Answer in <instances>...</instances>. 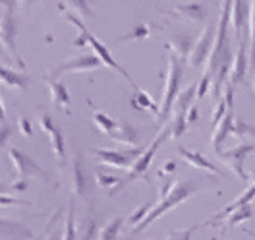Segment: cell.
I'll list each match as a JSON object with an SVG mask.
<instances>
[{
	"mask_svg": "<svg viewBox=\"0 0 255 240\" xmlns=\"http://www.w3.org/2000/svg\"><path fill=\"white\" fill-rule=\"evenodd\" d=\"M228 25H230V2L221 4V17L217 23L215 45L205 62V74L211 76V91L213 103L221 101L224 93V83H228L230 68H232V54H230V39H228Z\"/></svg>",
	"mask_w": 255,
	"mask_h": 240,
	"instance_id": "cell-1",
	"label": "cell"
},
{
	"mask_svg": "<svg viewBox=\"0 0 255 240\" xmlns=\"http://www.w3.org/2000/svg\"><path fill=\"white\" fill-rule=\"evenodd\" d=\"M60 240H78V231H76V211H74V202L70 200L66 217H64L62 227V239Z\"/></svg>",
	"mask_w": 255,
	"mask_h": 240,
	"instance_id": "cell-27",
	"label": "cell"
},
{
	"mask_svg": "<svg viewBox=\"0 0 255 240\" xmlns=\"http://www.w3.org/2000/svg\"><path fill=\"white\" fill-rule=\"evenodd\" d=\"M151 209H153V204H151V202H145L141 208H137L131 215H129V217H128V223L135 229V227H137V225L141 223L145 217L149 215V211H151Z\"/></svg>",
	"mask_w": 255,
	"mask_h": 240,
	"instance_id": "cell-36",
	"label": "cell"
},
{
	"mask_svg": "<svg viewBox=\"0 0 255 240\" xmlns=\"http://www.w3.org/2000/svg\"><path fill=\"white\" fill-rule=\"evenodd\" d=\"M151 35V27L147 25V23H139V25H135L133 29H129L126 35H122L120 39H118V43L120 41H135V39H145V37H149Z\"/></svg>",
	"mask_w": 255,
	"mask_h": 240,
	"instance_id": "cell-35",
	"label": "cell"
},
{
	"mask_svg": "<svg viewBox=\"0 0 255 240\" xmlns=\"http://www.w3.org/2000/svg\"><path fill=\"white\" fill-rule=\"evenodd\" d=\"M197 190H199V184L193 182V180H176L174 184H172V188H170V192L166 194L164 198H160L159 204L153 206V209L149 211V215H147L143 221L133 229V233H141V231H145L149 225L155 223V221H157L159 217H162L166 211H170V209L178 208L180 204L188 202Z\"/></svg>",
	"mask_w": 255,
	"mask_h": 240,
	"instance_id": "cell-2",
	"label": "cell"
},
{
	"mask_svg": "<svg viewBox=\"0 0 255 240\" xmlns=\"http://www.w3.org/2000/svg\"><path fill=\"white\" fill-rule=\"evenodd\" d=\"M197 114H199V107H197V105H193L190 111H188V114H186V118H188V124H193V122L197 120Z\"/></svg>",
	"mask_w": 255,
	"mask_h": 240,
	"instance_id": "cell-47",
	"label": "cell"
},
{
	"mask_svg": "<svg viewBox=\"0 0 255 240\" xmlns=\"http://www.w3.org/2000/svg\"><path fill=\"white\" fill-rule=\"evenodd\" d=\"M195 101H197V81L190 83L184 91L178 93L172 111H174V114H188V111L195 105Z\"/></svg>",
	"mask_w": 255,
	"mask_h": 240,
	"instance_id": "cell-23",
	"label": "cell"
},
{
	"mask_svg": "<svg viewBox=\"0 0 255 240\" xmlns=\"http://www.w3.org/2000/svg\"><path fill=\"white\" fill-rule=\"evenodd\" d=\"M95 180H97V186H99V188H111V186H114V184H116V186L120 184V178H118V176L107 175V173H103V171H97Z\"/></svg>",
	"mask_w": 255,
	"mask_h": 240,
	"instance_id": "cell-39",
	"label": "cell"
},
{
	"mask_svg": "<svg viewBox=\"0 0 255 240\" xmlns=\"http://www.w3.org/2000/svg\"><path fill=\"white\" fill-rule=\"evenodd\" d=\"M168 124H170V138L178 140L188 130V118H186V114H174Z\"/></svg>",
	"mask_w": 255,
	"mask_h": 240,
	"instance_id": "cell-34",
	"label": "cell"
},
{
	"mask_svg": "<svg viewBox=\"0 0 255 240\" xmlns=\"http://www.w3.org/2000/svg\"><path fill=\"white\" fill-rule=\"evenodd\" d=\"M246 19L250 21V4L244 2H232L230 4V25L240 39L244 41V29H246Z\"/></svg>",
	"mask_w": 255,
	"mask_h": 240,
	"instance_id": "cell-20",
	"label": "cell"
},
{
	"mask_svg": "<svg viewBox=\"0 0 255 240\" xmlns=\"http://www.w3.org/2000/svg\"><path fill=\"white\" fill-rule=\"evenodd\" d=\"M178 153L184 157V161H188L191 167H195L199 171H205V173H211V175H221V171L205 155H201L197 151H191V149H186V147H178Z\"/></svg>",
	"mask_w": 255,
	"mask_h": 240,
	"instance_id": "cell-22",
	"label": "cell"
},
{
	"mask_svg": "<svg viewBox=\"0 0 255 240\" xmlns=\"http://www.w3.org/2000/svg\"><path fill=\"white\" fill-rule=\"evenodd\" d=\"M10 136H12V124L2 122V124H0V149L6 145V142L10 140Z\"/></svg>",
	"mask_w": 255,
	"mask_h": 240,
	"instance_id": "cell-43",
	"label": "cell"
},
{
	"mask_svg": "<svg viewBox=\"0 0 255 240\" xmlns=\"http://www.w3.org/2000/svg\"><path fill=\"white\" fill-rule=\"evenodd\" d=\"M232 134H234V136H238V138L254 136V134H255V126H254V124H248V122H242V120H234Z\"/></svg>",
	"mask_w": 255,
	"mask_h": 240,
	"instance_id": "cell-40",
	"label": "cell"
},
{
	"mask_svg": "<svg viewBox=\"0 0 255 240\" xmlns=\"http://www.w3.org/2000/svg\"><path fill=\"white\" fill-rule=\"evenodd\" d=\"M252 215H254V209H252V206H246V208H240L236 209L234 213H230L224 221H221L219 225H223L224 229L226 227H236V225L244 223V221H248V219H252Z\"/></svg>",
	"mask_w": 255,
	"mask_h": 240,
	"instance_id": "cell-29",
	"label": "cell"
},
{
	"mask_svg": "<svg viewBox=\"0 0 255 240\" xmlns=\"http://www.w3.org/2000/svg\"><path fill=\"white\" fill-rule=\"evenodd\" d=\"M254 93H255V76H254Z\"/></svg>",
	"mask_w": 255,
	"mask_h": 240,
	"instance_id": "cell-51",
	"label": "cell"
},
{
	"mask_svg": "<svg viewBox=\"0 0 255 240\" xmlns=\"http://www.w3.org/2000/svg\"><path fill=\"white\" fill-rule=\"evenodd\" d=\"M172 14L180 17H186L195 23H207V10L203 4L197 2H184V4H176L172 8Z\"/></svg>",
	"mask_w": 255,
	"mask_h": 240,
	"instance_id": "cell-21",
	"label": "cell"
},
{
	"mask_svg": "<svg viewBox=\"0 0 255 240\" xmlns=\"http://www.w3.org/2000/svg\"><path fill=\"white\" fill-rule=\"evenodd\" d=\"M176 171V161L174 159H168L162 167H160V175H172Z\"/></svg>",
	"mask_w": 255,
	"mask_h": 240,
	"instance_id": "cell-46",
	"label": "cell"
},
{
	"mask_svg": "<svg viewBox=\"0 0 255 240\" xmlns=\"http://www.w3.org/2000/svg\"><path fill=\"white\" fill-rule=\"evenodd\" d=\"M50 240H58V237H52V239H50Z\"/></svg>",
	"mask_w": 255,
	"mask_h": 240,
	"instance_id": "cell-52",
	"label": "cell"
},
{
	"mask_svg": "<svg viewBox=\"0 0 255 240\" xmlns=\"http://www.w3.org/2000/svg\"><path fill=\"white\" fill-rule=\"evenodd\" d=\"M143 153V149H129V151H118V149H93V157L101 163H107L116 169H129L135 159Z\"/></svg>",
	"mask_w": 255,
	"mask_h": 240,
	"instance_id": "cell-12",
	"label": "cell"
},
{
	"mask_svg": "<svg viewBox=\"0 0 255 240\" xmlns=\"http://www.w3.org/2000/svg\"><path fill=\"white\" fill-rule=\"evenodd\" d=\"M0 60H2V62H12V56L6 52V48L2 45V39H0Z\"/></svg>",
	"mask_w": 255,
	"mask_h": 240,
	"instance_id": "cell-48",
	"label": "cell"
},
{
	"mask_svg": "<svg viewBox=\"0 0 255 240\" xmlns=\"http://www.w3.org/2000/svg\"><path fill=\"white\" fill-rule=\"evenodd\" d=\"M248 27H250V70L255 68V2L250 4V21H248Z\"/></svg>",
	"mask_w": 255,
	"mask_h": 240,
	"instance_id": "cell-32",
	"label": "cell"
},
{
	"mask_svg": "<svg viewBox=\"0 0 255 240\" xmlns=\"http://www.w3.org/2000/svg\"><path fill=\"white\" fill-rule=\"evenodd\" d=\"M93 124H95L103 134H107V136L111 138L112 134H114V130H116V126H118V120H114L111 114L101 112L95 109V111H93Z\"/></svg>",
	"mask_w": 255,
	"mask_h": 240,
	"instance_id": "cell-28",
	"label": "cell"
},
{
	"mask_svg": "<svg viewBox=\"0 0 255 240\" xmlns=\"http://www.w3.org/2000/svg\"><path fill=\"white\" fill-rule=\"evenodd\" d=\"M4 118H6V114H4V105H2V99H0V124L6 122Z\"/></svg>",
	"mask_w": 255,
	"mask_h": 240,
	"instance_id": "cell-49",
	"label": "cell"
},
{
	"mask_svg": "<svg viewBox=\"0 0 255 240\" xmlns=\"http://www.w3.org/2000/svg\"><path fill=\"white\" fill-rule=\"evenodd\" d=\"M0 83H4L6 87H12V89H25L29 85V76L16 72L8 66H0Z\"/></svg>",
	"mask_w": 255,
	"mask_h": 240,
	"instance_id": "cell-25",
	"label": "cell"
},
{
	"mask_svg": "<svg viewBox=\"0 0 255 240\" xmlns=\"http://www.w3.org/2000/svg\"><path fill=\"white\" fill-rule=\"evenodd\" d=\"M248 178L252 180V184H255V169H254V171H250V175H248Z\"/></svg>",
	"mask_w": 255,
	"mask_h": 240,
	"instance_id": "cell-50",
	"label": "cell"
},
{
	"mask_svg": "<svg viewBox=\"0 0 255 240\" xmlns=\"http://www.w3.org/2000/svg\"><path fill=\"white\" fill-rule=\"evenodd\" d=\"M78 231V240H93L97 235V219L95 217H83L80 225L76 227Z\"/></svg>",
	"mask_w": 255,
	"mask_h": 240,
	"instance_id": "cell-30",
	"label": "cell"
},
{
	"mask_svg": "<svg viewBox=\"0 0 255 240\" xmlns=\"http://www.w3.org/2000/svg\"><path fill=\"white\" fill-rule=\"evenodd\" d=\"M211 83H213V81H211V76L203 72L201 80L197 81V101H199V99H203V97L207 95L209 89H211Z\"/></svg>",
	"mask_w": 255,
	"mask_h": 240,
	"instance_id": "cell-41",
	"label": "cell"
},
{
	"mask_svg": "<svg viewBox=\"0 0 255 240\" xmlns=\"http://www.w3.org/2000/svg\"><path fill=\"white\" fill-rule=\"evenodd\" d=\"M182 78H184V66L182 60L168 54L166 58V83H164V91H162V101H160V114L159 120H166L172 112L174 101L178 93H180V85H182Z\"/></svg>",
	"mask_w": 255,
	"mask_h": 240,
	"instance_id": "cell-3",
	"label": "cell"
},
{
	"mask_svg": "<svg viewBox=\"0 0 255 240\" xmlns=\"http://www.w3.org/2000/svg\"><path fill=\"white\" fill-rule=\"evenodd\" d=\"M8 159L12 161L19 178H37V180H45V182L48 180L47 171L41 169V165L25 151H21L17 147H8Z\"/></svg>",
	"mask_w": 255,
	"mask_h": 240,
	"instance_id": "cell-8",
	"label": "cell"
},
{
	"mask_svg": "<svg viewBox=\"0 0 255 240\" xmlns=\"http://www.w3.org/2000/svg\"><path fill=\"white\" fill-rule=\"evenodd\" d=\"M72 190L80 200L89 202V198H91V176H89L85 165H83L81 153L74 155V161H72Z\"/></svg>",
	"mask_w": 255,
	"mask_h": 240,
	"instance_id": "cell-13",
	"label": "cell"
},
{
	"mask_svg": "<svg viewBox=\"0 0 255 240\" xmlns=\"http://www.w3.org/2000/svg\"><path fill=\"white\" fill-rule=\"evenodd\" d=\"M14 4H8L4 2L2 4V14H0V39H2V45L6 48V52L12 56V60H16V64L19 68H25L23 58L19 56L16 45V37H17V19L16 12H14Z\"/></svg>",
	"mask_w": 255,
	"mask_h": 240,
	"instance_id": "cell-5",
	"label": "cell"
},
{
	"mask_svg": "<svg viewBox=\"0 0 255 240\" xmlns=\"http://www.w3.org/2000/svg\"><path fill=\"white\" fill-rule=\"evenodd\" d=\"M111 140H114L116 144L129 145V147H137L141 142V134L135 124H131L129 120H118V126L114 130V134L111 136Z\"/></svg>",
	"mask_w": 255,
	"mask_h": 240,
	"instance_id": "cell-18",
	"label": "cell"
},
{
	"mask_svg": "<svg viewBox=\"0 0 255 240\" xmlns=\"http://www.w3.org/2000/svg\"><path fill=\"white\" fill-rule=\"evenodd\" d=\"M10 190H14V192H23V190H27V178H17V180H14V182L10 184Z\"/></svg>",
	"mask_w": 255,
	"mask_h": 240,
	"instance_id": "cell-45",
	"label": "cell"
},
{
	"mask_svg": "<svg viewBox=\"0 0 255 240\" xmlns=\"http://www.w3.org/2000/svg\"><path fill=\"white\" fill-rule=\"evenodd\" d=\"M37 122H39L41 130L48 136L52 153L58 161V165H64V161H66V142H64L62 130L54 124V120H52V116L48 112H39L37 114Z\"/></svg>",
	"mask_w": 255,
	"mask_h": 240,
	"instance_id": "cell-10",
	"label": "cell"
},
{
	"mask_svg": "<svg viewBox=\"0 0 255 240\" xmlns=\"http://www.w3.org/2000/svg\"><path fill=\"white\" fill-rule=\"evenodd\" d=\"M195 41H197V37H193V35L188 31L172 33V35L168 37V41H166V47L170 48V54L178 56V58L184 62V60H188V56H190Z\"/></svg>",
	"mask_w": 255,
	"mask_h": 240,
	"instance_id": "cell-15",
	"label": "cell"
},
{
	"mask_svg": "<svg viewBox=\"0 0 255 240\" xmlns=\"http://www.w3.org/2000/svg\"><path fill=\"white\" fill-rule=\"evenodd\" d=\"M228 111H230V109H228V101H226V97L223 95V99L217 103V109L213 111V116H211V126L215 128V126L223 120L224 116H226V112Z\"/></svg>",
	"mask_w": 255,
	"mask_h": 240,
	"instance_id": "cell-38",
	"label": "cell"
},
{
	"mask_svg": "<svg viewBox=\"0 0 255 240\" xmlns=\"http://www.w3.org/2000/svg\"><path fill=\"white\" fill-rule=\"evenodd\" d=\"M234 111H228L226 112V116H224L223 120L213 128V138H211V147H213V151L219 155V153H223V144L224 140L228 138V134H232V126H234Z\"/></svg>",
	"mask_w": 255,
	"mask_h": 240,
	"instance_id": "cell-19",
	"label": "cell"
},
{
	"mask_svg": "<svg viewBox=\"0 0 255 240\" xmlns=\"http://www.w3.org/2000/svg\"><path fill=\"white\" fill-rule=\"evenodd\" d=\"M31 229L23 221L0 219V240H31Z\"/></svg>",
	"mask_w": 255,
	"mask_h": 240,
	"instance_id": "cell-16",
	"label": "cell"
},
{
	"mask_svg": "<svg viewBox=\"0 0 255 240\" xmlns=\"http://www.w3.org/2000/svg\"><path fill=\"white\" fill-rule=\"evenodd\" d=\"M197 229H199V223H193V225H190V227H186V229H178V231L168 233L164 240H191L193 233H195Z\"/></svg>",
	"mask_w": 255,
	"mask_h": 240,
	"instance_id": "cell-37",
	"label": "cell"
},
{
	"mask_svg": "<svg viewBox=\"0 0 255 240\" xmlns=\"http://www.w3.org/2000/svg\"><path fill=\"white\" fill-rule=\"evenodd\" d=\"M60 10H66V12H72L74 16L78 17H91L93 16V10L87 6V2L83 0H78V2H66L62 6H58Z\"/></svg>",
	"mask_w": 255,
	"mask_h": 240,
	"instance_id": "cell-33",
	"label": "cell"
},
{
	"mask_svg": "<svg viewBox=\"0 0 255 240\" xmlns=\"http://www.w3.org/2000/svg\"><path fill=\"white\" fill-rule=\"evenodd\" d=\"M122 223H124V221H122L120 217H114L111 223H107L99 231V240H118Z\"/></svg>",
	"mask_w": 255,
	"mask_h": 240,
	"instance_id": "cell-31",
	"label": "cell"
},
{
	"mask_svg": "<svg viewBox=\"0 0 255 240\" xmlns=\"http://www.w3.org/2000/svg\"><path fill=\"white\" fill-rule=\"evenodd\" d=\"M17 126H19V130H21V134H25V136H33L31 122H29L25 116H21V118L17 120Z\"/></svg>",
	"mask_w": 255,
	"mask_h": 240,
	"instance_id": "cell-44",
	"label": "cell"
},
{
	"mask_svg": "<svg viewBox=\"0 0 255 240\" xmlns=\"http://www.w3.org/2000/svg\"><path fill=\"white\" fill-rule=\"evenodd\" d=\"M215 35H217V27L213 21H207L205 27L201 29V33L197 35V41L191 48L190 56H188V64L190 68H199L207 62L209 54L213 50V45H215Z\"/></svg>",
	"mask_w": 255,
	"mask_h": 240,
	"instance_id": "cell-7",
	"label": "cell"
},
{
	"mask_svg": "<svg viewBox=\"0 0 255 240\" xmlns=\"http://www.w3.org/2000/svg\"><path fill=\"white\" fill-rule=\"evenodd\" d=\"M101 66H103V60L97 56L95 52L80 54V56L68 58L64 62H58L48 72V78H54V76H60V74H68V72H91V70H97Z\"/></svg>",
	"mask_w": 255,
	"mask_h": 240,
	"instance_id": "cell-11",
	"label": "cell"
},
{
	"mask_svg": "<svg viewBox=\"0 0 255 240\" xmlns=\"http://www.w3.org/2000/svg\"><path fill=\"white\" fill-rule=\"evenodd\" d=\"M250 70V52H248V47H246V41L240 43L238 50L232 58V68H230V76H228V83L232 87L240 85L242 81L246 80V74Z\"/></svg>",
	"mask_w": 255,
	"mask_h": 240,
	"instance_id": "cell-14",
	"label": "cell"
},
{
	"mask_svg": "<svg viewBox=\"0 0 255 240\" xmlns=\"http://www.w3.org/2000/svg\"><path fill=\"white\" fill-rule=\"evenodd\" d=\"M254 151H255L254 142H246V144H240V145H236V147H232V149H226L223 153H219L217 157L223 161L224 165H226L234 175L238 176L240 180H246L248 175H246V171H244V165H246V159H248Z\"/></svg>",
	"mask_w": 255,
	"mask_h": 240,
	"instance_id": "cell-9",
	"label": "cell"
},
{
	"mask_svg": "<svg viewBox=\"0 0 255 240\" xmlns=\"http://www.w3.org/2000/svg\"><path fill=\"white\" fill-rule=\"evenodd\" d=\"M48 85V93H50V101L58 107L68 111L70 109V93H68V87L64 85L62 81H56L54 78H47Z\"/></svg>",
	"mask_w": 255,
	"mask_h": 240,
	"instance_id": "cell-24",
	"label": "cell"
},
{
	"mask_svg": "<svg viewBox=\"0 0 255 240\" xmlns=\"http://www.w3.org/2000/svg\"><path fill=\"white\" fill-rule=\"evenodd\" d=\"M64 12H66V10H64ZM66 19H68L70 23H74V25H76V27L80 29V33L83 35V39H85V43H87V45H91V48L95 50V54L99 56V58H101V60H103V64H107L109 68H112L114 72L122 74V76H124V78L128 80V83H129V85H131L133 89H137V85L133 83L131 76H129L126 70H124V66H120L118 62H116V60H114V56L111 54V50L107 48V45H103V43H101V41L97 39L95 35H93V33L87 29V25H85V23L81 21V17L74 16L72 12H66Z\"/></svg>",
	"mask_w": 255,
	"mask_h": 240,
	"instance_id": "cell-4",
	"label": "cell"
},
{
	"mask_svg": "<svg viewBox=\"0 0 255 240\" xmlns=\"http://www.w3.org/2000/svg\"><path fill=\"white\" fill-rule=\"evenodd\" d=\"M131 105L135 107V109H143V111H151L157 118H159L160 114V107H157V103L151 99V95L147 93V91H143V89H135V95H133V99H131Z\"/></svg>",
	"mask_w": 255,
	"mask_h": 240,
	"instance_id": "cell-26",
	"label": "cell"
},
{
	"mask_svg": "<svg viewBox=\"0 0 255 240\" xmlns=\"http://www.w3.org/2000/svg\"><path fill=\"white\" fill-rule=\"evenodd\" d=\"M168 138H170V124H164L162 130L155 136V140L147 145V149H143V153H141V155L135 159V163L129 167L128 178L126 180H120V184H118V188H116V190H120L122 186H126L128 182H131V180H133V178H137V176L145 178L147 171H149V165H151V161H153L155 153H157V149H159L160 145H162V142H164V140H168ZM116 190H114V192H116Z\"/></svg>",
	"mask_w": 255,
	"mask_h": 240,
	"instance_id": "cell-6",
	"label": "cell"
},
{
	"mask_svg": "<svg viewBox=\"0 0 255 240\" xmlns=\"http://www.w3.org/2000/svg\"><path fill=\"white\" fill-rule=\"evenodd\" d=\"M254 200H255V184H252L250 188H246L244 192L240 194V196L234 200V202H232V204H228V206L221 209L219 213H215V215H213V217H211L205 225H219L221 221H224V219H226L230 213H234V211H236V209H240V208L250 206Z\"/></svg>",
	"mask_w": 255,
	"mask_h": 240,
	"instance_id": "cell-17",
	"label": "cell"
},
{
	"mask_svg": "<svg viewBox=\"0 0 255 240\" xmlns=\"http://www.w3.org/2000/svg\"><path fill=\"white\" fill-rule=\"evenodd\" d=\"M29 202H23L19 198H12V196H4L0 194V208H6V206H27Z\"/></svg>",
	"mask_w": 255,
	"mask_h": 240,
	"instance_id": "cell-42",
	"label": "cell"
}]
</instances>
